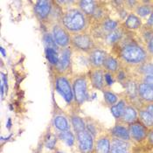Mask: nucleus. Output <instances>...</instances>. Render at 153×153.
<instances>
[{"mask_svg":"<svg viewBox=\"0 0 153 153\" xmlns=\"http://www.w3.org/2000/svg\"><path fill=\"white\" fill-rule=\"evenodd\" d=\"M142 72L146 76H153V64L146 63L141 68Z\"/></svg>","mask_w":153,"mask_h":153,"instance_id":"obj_33","label":"nucleus"},{"mask_svg":"<svg viewBox=\"0 0 153 153\" xmlns=\"http://www.w3.org/2000/svg\"><path fill=\"white\" fill-rule=\"evenodd\" d=\"M56 143H57V137H56V136L49 133L47 135V137L46 138V141H45L46 147L48 148V149H50V150H53V149H54V146H55Z\"/></svg>","mask_w":153,"mask_h":153,"instance_id":"obj_28","label":"nucleus"},{"mask_svg":"<svg viewBox=\"0 0 153 153\" xmlns=\"http://www.w3.org/2000/svg\"><path fill=\"white\" fill-rule=\"evenodd\" d=\"M34 11L36 12V15L40 19H47L52 11V2L44 0L37 1L34 6Z\"/></svg>","mask_w":153,"mask_h":153,"instance_id":"obj_8","label":"nucleus"},{"mask_svg":"<svg viewBox=\"0 0 153 153\" xmlns=\"http://www.w3.org/2000/svg\"><path fill=\"white\" fill-rule=\"evenodd\" d=\"M110 147V141L107 137H100L95 143V153H109Z\"/></svg>","mask_w":153,"mask_h":153,"instance_id":"obj_14","label":"nucleus"},{"mask_svg":"<svg viewBox=\"0 0 153 153\" xmlns=\"http://www.w3.org/2000/svg\"><path fill=\"white\" fill-rule=\"evenodd\" d=\"M46 54H47V59L48 61L54 66H57L59 62V55L57 53V50L52 49V48H47L46 50Z\"/></svg>","mask_w":153,"mask_h":153,"instance_id":"obj_25","label":"nucleus"},{"mask_svg":"<svg viewBox=\"0 0 153 153\" xmlns=\"http://www.w3.org/2000/svg\"><path fill=\"white\" fill-rule=\"evenodd\" d=\"M63 26L70 32L78 33L85 29L87 19L85 14L77 9H71L64 13L62 17Z\"/></svg>","mask_w":153,"mask_h":153,"instance_id":"obj_1","label":"nucleus"},{"mask_svg":"<svg viewBox=\"0 0 153 153\" xmlns=\"http://www.w3.org/2000/svg\"><path fill=\"white\" fill-rule=\"evenodd\" d=\"M106 53L100 49H95L90 53V63L94 68H100L103 66L104 61L106 59Z\"/></svg>","mask_w":153,"mask_h":153,"instance_id":"obj_10","label":"nucleus"},{"mask_svg":"<svg viewBox=\"0 0 153 153\" xmlns=\"http://www.w3.org/2000/svg\"><path fill=\"white\" fill-rule=\"evenodd\" d=\"M125 78V74L123 73V72H120L119 74H118V79L119 80H123Z\"/></svg>","mask_w":153,"mask_h":153,"instance_id":"obj_39","label":"nucleus"},{"mask_svg":"<svg viewBox=\"0 0 153 153\" xmlns=\"http://www.w3.org/2000/svg\"><path fill=\"white\" fill-rule=\"evenodd\" d=\"M6 128L8 130H10L12 128V119L11 118H9L8 121H7V123H6Z\"/></svg>","mask_w":153,"mask_h":153,"instance_id":"obj_40","label":"nucleus"},{"mask_svg":"<svg viewBox=\"0 0 153 153\" xmlns=\"http://www.w3.org/2000/svg\"><path fill=\"white\" fill-rule=\"evenodd\" d=\"M148 24H149L150 25L153 26V12L151 14V16H150V18H149V19H148Z\"/></svg>","mask_w":153,"mask_h":153,"instance_id":"obj_41","label":"nucleus"},{"mask_svg":"<svg viewBox=\"0 0 153 153\" xmlns=\"http://www.w3.org/2000/svg\"><path fill=\"white\" fill-rule=\"evenodd\" d=\"M71 42L74 45V47L84 52H88L93 47V40L90 38V36L88 34L74 35L72 38Z\"/></svg>","mask_w":153,"mask_h":153,"instance_id":"obj_7","label":"nucleus"},{"mask_svg":"<svg viewBox=\"0 0 153 153\" xmlns=\"http://www.w3.org/2000/svg\"><path fill=\"white\" fill-rule=\"evenodd\" d=\"M70 58H71V51L70 49H65L61 53L59 58V62L57 64V69L59 72H64L66 71L69 65H70Z\"/></svg>","mask_w":153,"mask_h":153,"instance_id":"obj_11","label":"nucleus"},{"mask_svg":"<svg viewBox=\"0 0 153 153\" xmlns=\"http://www.w3.org/2000/svg\"><path fill=\"white\" fill-rule=\"evenodd\" d=\"M144 83L153 88V76H146L144 78Z\"/></svg>","mask_w":153,"mask_h":153,"instance_id":"obj_36","label":"nucleus"},{"mask_svg":"<svg viewBox=\"0 0 153 153\" xmlns=\"http://www.w3.org/2000/svg\"><path fill=\"white\" fill-rule=\"evenodd\" d=\"M126 89L128 94H130L131 97H136L137 96V88L135 82H129L126 85Z\"/></svg>","mask_w":153,"mask_h":153,"instance_id":"obj_32","label":"nucleus"},{"mask_svg":"<svg viewBox=\"0 0 153 153\" xmlns=\"http://www.w3.org/2000/svg\"><path fill=\"white\" fill-rule=\"evenodd\" d=\"M125 109V102L123 101H120L118 102V103L113 105L111 107L110 110H111V113L113 115V117L115 118H120L122 117L123 111Z\"/></svg>","mask_w":153,"mask_h":153,"instance_id":"obj_23","label":"nucleus"},{"mask_svg":"<svg viewBox=\"0 0 153 153\" xmlns=\"http://www.w3.org/2000/svg\"><path fill=\"white\" fill-rule=\"evenodd\" d=\"M148 49L149 51L151 52V53L153 54V36L151 38L150 41H149V44H148Z\"/></svg>","mask_w":153,"mask_h":153,"instance_id":"obj_37","label":"nucleus"},{"mask_svg":"<svg viewBox=\"0 0 153 153\" xmlns=\"http://www.w3.org/2000/svg\"><path fill=\"white\" fill-rule=\"evenodd\" d=\"M125 25L130 29H137L141 25V20L134 14H130L125 21Z\"/></svg>","mask_w":153,"mask_h":153,"instance_id":"obj_22","label":"nucleus"},{"mask_svg":"<svg viewBox=\"0 0 153 153\" xmlns=\"http://www.w3.org/2000/svg\"><path fill=\"white\" fill-rule=\"evenodd\" d=\"M79 149L82 153H91L94 149L93 136L87 130L77 133Z\"/></svg>","mask_w":153,"mask_h":153,"instance_id":"obj_5","label":"nucleus"},{"mask_svg":"<svg viewBox=\"0 0 153 153\" xmlns=\"http://www.w3.org/2000/svg\"><path fill=\"white\" fill-rule=\"evenodd\" d=\"M117 26V22L112 19H107L106 21L103 23V28L108 31V32H113L116 30Z\"/></svg>","mask_w":153,"mask_h":153,"instance_id":"obj_31","label":"nucleus"},{"mask_svg":"<svg viewBox=\"0 0 153 153\" xmlns=\"http://www.w3.org/2000/svg\"><path fill=\"white\" fill-rule=\"evenodd\" d=\"M146 110L153 117V104H151V105H149V106L147 107V109Z\"/></svg>","mask_w":153,"mask_h":153,"instance_id":"obj_38","label":"nucleus"},{"mask_svg":"<svg viewBox=\"0 0 153 153\" xmlns=\"http://www.w3.org/2000/svg\"><path fill=\"white\" fill-rule=\"evenodd\" d=\"M148 138H149V141H150V143H151L152 144H153V131H152V132L149 134Z\"/></svg>","mask_w":153,"mask_h":153,"instance_id":"obj_42","label":"nucleus"},{"mask_svg":"<svg viewBox=\"0 0 153 153\" xmlns=\"http://www.w3.org/2000/svg\"><path fill=\"white\" fill-rule=\"evenodd\" d=\"M137 92L142 99L147 102H153V88L145 83L139 84Z\"/></svg>","mask_w":153,"mask_h":153,"instance_id":"obj_13","label":"nucleus"},{"mask_svg":"<svg viewBox=\"0 0 153 153\" xmlns=\"http://www.w3.org/2000/svg\"><path fill=\"white\" fill-rule=\"evenodd\" d=\"M112 134L118 138V139H122L124 141H127L130 138V131L127 130L125 127L121 126V125H117L113 128L112 130Z\"/></svg>","mask_w":153,"mask_h":153,"instance_id":"obj_16","label":"nucleus"},{"mask_svg":"<svg viewBox=\"0 0 153 153\" xmlns=\"http://www.w3.org/2000/svg\"><path fill=\"white\" fill-rule=\"evenodd\" d=\"M88 87L87 81L84 77H78L74 81L73 84V92L74 100L78 105H82L87 100L88 97Z\"/></svg>","mask_w":153,"mask_h":153,"instance_id":"obj_3","label":"nucleus"},{"mask_svg":"<svg viewBox=\"0 0 153 153\" xmlns=\"http://www.w3.org/2000/svg\"><path fill=\"white\" fill-rule=\"evenodd\" d=\"M122 119L123 122L128 123H133L137 118V113L136 109L132 107H127L125 108L123 115H122Z\"/></svg>","mask_w":153,"mask_h":153,"instance_id":"obj_17","label":"nucleus"},{"mask_svg":"<svg viewBox=\"0 0 153 153\" xmlns=\"http://www.w3.org/2000/svg\"><path fill=\"white\" fill-rule=\"evenodd\" d=\"M79 6L82 9V12L88 15H92L95 12V3L94 1H80Z\"/></svg>","mask_w":153,"mask_h":153,"instance_id":"obj_19","label":"nucleus"},{"mask_svg":"<svg viewBox=\"0 0 153 153\" xmlns=\"http://www.w3.org/2000/svg\"><path fill=\"white\" fill-rule=\"evenodd\" d=\"M137 12L138 13L139 16H141V17H145V16L149 15V14L152 12V11H151V9H150L149 6H147V5H141L140 7L137 8Z\"/></svg>","mask_w":153,"mask_h":153,"instance_id":"obj_34","label":"nucleus"},{"mask_svg":"<svg viewBox=\"0 0 153 153\" xmlns=\"http://www.w3.org/2000/svg\"><path fill=\"white\" fill-rule=\"evenodd\" d=\"M91 82L95 88L102 89L103 86V74L100 70H94L91 73Z\"/></svg>","mask_w":153,"mask_h":153,"instance_id":"obj_18","label":"nucleus"},{"mask_svg":"<svg viewBox=\"0 0 153 153\" xmlns=\"http://www.w3.org/2000/svg\"><path fill=\"white\" fill-rule=\"evenodd\" d=\"M104 80L106 82L107 85H108V86H111L113 84V79H112V76L110 74H104Z\"/></svg>","mask_w":153,"mask_h":153,"instance_id":"obj_35","label":"nucleus"},{"mask_svg":"<svg viewBox=\"0 0 153 153\" xmlns=\"http://www.w3.org/2000/svg\"><path fill=\"white\" fill-rule=\"evenodd\" d=\"M139 117L143 126L146 128H151L153 126V117L147 110H141Z\"/></svg>","mask_w":153,"mask_h":153,"instance_id":"obj_21","label":"nucleus"},{"mask_svg":"<svg viewBox=\"0 0 153 153\" xmlns=\"http://www.w3.org/2000/svg\"><path fill=\"white\" fill-rule=\"evenodd\" d=\"M103 95H104L105 102H106L108 104L113 106L115 103H117V94H115L114 93H112V92H109V91H104L103 92Z\"/></svg>","mask_w":153,"mask_h":153,"instance_id":"obj_27","label":"nucleus"},{"mask_svg":"<svg viewBox=\"0 0 153 153\" xmlns=\"http://www.w3.org/2000/svg\"><path fill=\"white\" fill-rule=\"evenodd\" d=\"M53 38L55 41V43L61 47H67L71 42L70 36L68 32V30L59 25H56L53 28Z\"/></svg>","mask_w":153,"mask_h":153,"instance_id":"obj_6","label":"nucleus"},{"mask_svg":"<svg viewBox=\"0 0 153 153\" xmlns=\"http://www.w3.org/2000/svg\"><path fill=\"white\" fill-rule=\"evenodd\" d=\"M53 124L60 132L69 130V124H68V119L64 116H61V115L55 116L53 121Z\"/></svg>","mask_w":153,"mask_h":153,"instance_id":"obj_15","label":"nucleus"},{"mask_svg":"<svg viewBox=\"0 0 153 153\" xmlns=\"http://www.w3.org/2000/svg\"><path fill=\"white\" fill-rule=\"evenodd\" d=\"M121 37H122L121 32H120V31L115 30V31L111 32V33L108 35V37H107V41H108V43H110V44H113V43L118 41V40L121 39Z\"/></svg>","mask_w":153,"mask_h":153,"instance_id":"obj_29","label":"nucleus"},{"mask_svg":"<svg viewBox=\"0 0 153 153\" xmlns=\"http://www.w3.org/2000/svg\"><path fill=\"white\" fill-rule=\"evenodd\" d=\"M44 42H45V45L47 48H52V49H57V44L55 43L53 38V35L51 34H46L45 37H44Z\"/></svg>","mask_w":153,"mask_h":153,"instance_id":"obj_30","label":"nucleus"},{"mask_svg":"<svg viewBox=\"0 0 153 153\" xmlns=\"http://www.w3.org/2000/svg\"><path fill=\"white\" fill-rule=\"evenodd\" d=\"M0 51H1V53L3 54V56H4V57H5V56H6V53H5L4 49L3 47H0Z\"/></svg>","mask_w":153,"mask_h":153,"instance_id":"obj_43","label":"nucleus"},{"mask_svg":"<svg viewBox=\"0 0 153 153\" xmlns=\"http://www.w3.org/2000/svg\"><path fill=\"white\" fill-rule=\"evenodd\" d=\"M59 139L63 140L68 146H73L74 143V134L71 132L70 130H66V131H62L59 132Z\"/></svg>","mask_w":153,"mask_h":153,"instance_id":"obj_24","label":"nucleus"},{"mask_svg":"<svg viewBox=\"0 0 153 153\" xmlns=\"http://www.w3.org/2000/svg\"><path fill=\"white\" fill-rule=\"evenodd\" d=\"M55 88L67 103L70 104L74 99V92L68 80L64 76H59L55 80Z\"/></svg>","mask_w":153,"mask_h":153,"instance_id":"obj_4","label":"nucleus"},{"mask_svg":"<svg viewBox=\"0 0 153 153\" xmlns=\"http://www.w3.org/2000/svg\"><path fill=\"white\" fill-rule=\"evenodd\" d=\"M104 68H106L107 70L111 71V72H116L118 68V62L117 59L111 56L107 57L104 64H103Z\"/></svg>","mask_w":153,"mask_h":153,"instance_id":"obj_26","label":"nucleus"},{"mask_svg":"<svg viewBox=\"0 0 153 153\" xmlns=\"http://www.w3.org/2000/svg\"><path fill=\"white\" fill-rule=\"evenodd\" d=\"M109 153H129V144L122 139L113 140Z\"/></svg>","mask_w":153,"mask_h":153,"instance_id":"obj_12","label":"nucleus"},{"mask_svg":"<svg viewBox=\"0 0 153 153\" xmlns=\"http://www.w3.org/2000/svg\"><path fill=\"white\" fill-rule=\"evenodd\" d=\"M71 122H72V125H73L74 130L76 131V133L86 130L85 122H84L82 118L80 117L79 116H76V115L73 116L71 117Z\"/></svg>","mask_w":153,"mask_h":153,"instance_id":"obj_20","label":"nucleus"},{"mask_svg":"<svg viewBox=\"0 0 153 153\" xmlns=\"http://www.w3.org/2000/svg\"><path fill=\"white\" fill-rule=\"evenodd\" d=\"M130 137L136 141H142L146 137L147 131L146 127L139 123H133L130 129Z\"/></svg>","mask_w":153,"mask_h":153,"instance_id":"obj_9","label":"nucleus"},{"mask_svg":"<svg viewBox=\"0 0 153 153\" xmlns=\"http://www.w3.org/2000/svg\"><path fill=\"white\" fill-rule=\"evenodd\" d=\"M56 153H65V152H56Z\"/></svg>","mask_w":153,"mask_h":153,"instance_id":"obj_44","label":"nucleus"},{"mask_svg":"<svg viewBox=\"0 0 153 153\" xmlns=\"http://www.w3.org/2000/svg\"><path fill=\"white\" fill-rule=\"evenodd\" d=\"M122 58L130 64H138L146 59V53L141 47L128 45L122 49Z\"/></svg>","mask_w":153,"mask_h":153,"instance_id":"obj_2","label":"nucleus"}]
</instances>
